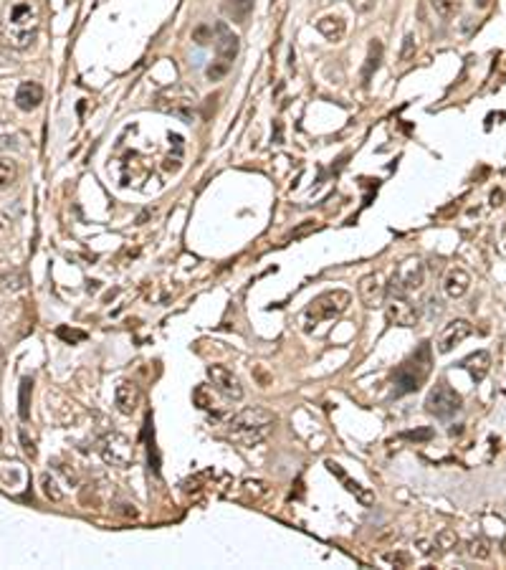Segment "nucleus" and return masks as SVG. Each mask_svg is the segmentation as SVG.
<instances>
[{"mask_svg": "<svg viewBox=\"0 0 506 570\" xmlns=\"http://www.w3.org/2000/svg\"><path fill=\"white\" fill-rule=\"evenodd\" d=\"M30 388H33V383H30V378H23L21 380V408H18V413H21V418L23 421H28V416H30V411H28V398H30Z\"/></svg>", "mask_w": 506, "mask_h": 570, "instance_id": "obj_23", "label": "nucleus"}, {"mask_svg": "<svg viewBox=\"0 0 506 570\" xmlns=\"http://www.w3.org/2000/svg\"><path fill=\"white\" fill-rule=\"evenodd\" d=\"M476 3H478V8H486V6H489V0H476Z\"/></svg>", "mask_w": 506, "mask_h": 570, "instance_id": "obj_33", "label": "nucleus"}, {"mask_svg": "<svg viewBox=\"0 0 506 570\" xmlns=\"http://www.w3.org/2000/svg\"><path fill=\"white\" fill-rule=\"evenodd\" d=\"M271 423H276V413H271L269 408H261V406L246 408L243 413L231 418V434H233V438H238V441H243L246 446H251L264 438L266 429H269Z\"/></svg>", "mask_w": 506, "mask_h": 570, "instance_id": "obj_2", "label": "nucleus"}, {"mask_svg": "<svg viewBox=\"0 0 506 570\" xmlns=\"http://www.w3.org/2000/svg\"><path fill=\"white\" fill-rule=\"evenodd\" d=\"M3 357H6V350H3V345H0V363H3Z\"/></svg>", "mask_w": 506, "mask_h": 570, "instance_id": "obj_34", "label": "nucleus"}, {"mask_svg": "<svg viewBox=\"0 0 506 570\" xmlns=\"http://www.w3.org/2000/svg\"><path fill=\"white\" fill-rule=\"evenodd\" d=\"M374 3H377V0H350V6H352L357 13H370L374 8Z\"/></svg>", "mask_w": 506, "mask_h": 570, "instance_id": "obj_28", "label": "nucleus"}, {"mask_svg": "<svg viewBox=\"0 0 506 570\" xmlns=\"http://www.w3.org/2000/svg\"><path fill=\"white\" fill-rule=\"evenodd\" d=\"M114 398H117V406L122 413H134L137 411V406H140V388L134 383H129V380H125V383L117 385V393H114Z\"/></svg>", "mask_w": 506, "mask_h": 570, "instance_id": "obj_15", "label": "nucleus"}, {"mask_svg": "<svg viewBox=\"0 0 506 570\" xmlns=\"http://www.w3.org/2000/svg\"><path fill=\"white\" fill-rule=\"evenodd\" d=\"M56 335H59L61 340H66V342H84L87 340V332H81V330H69V327H59Z\"/></svg>", "mask_w": 506, "mask_h": 570, "instance_id": "obj_24", "label": "nucleus"}, {"mask_svg": "<svg viewBox=\"0 0 506 570\" xmlns=\"http://www.w3.org/2000/svg\"><path fill=\"white\" fill-rule=\"evenodd\" d=\"M350 304H352V294L345 292V289H332V292L319 294L314 302L304 310V322H307V330L316 327L319 322H324V319L339 317V314H342Z\"/></svg>", "mask_w": 506, "mask_h": 570, "instance_id": "obj_4", "label": "nucleus"}, {"mask_svg": "<svg viewBox=\"0 0 506 570\" xmlns=\"http://www.w3.org/2000/svg\"><path fill=\"white\" fill-rule=\"evenodd\" d=\"M423 282H426V267H423V261H420V259L410 256V259L400 261V264H397V269L392 271V276H390L388 294H403V296H408L410 292H415V289L423 287Z\"/></svg>", "mask_w": 506, "mask_h": 570, "instance_id": "obj_5", "label": "nucleus"}, {"mask_svg": "<svg viewBox=\"0 0 506 570\" xmlns=\"http://www.w3.org/2000/svg\"><path fill=\"white\" fill-rule=\"evenodd\" d=\"M18 180V165L10 157H0V193L15 186Z\"/></svg>", "mask_w": 506, "mask_h": 570, "instance_id": "obj_19", "label": "nucleus"}, {"mask_svg": "<svg viewBox=\"0 0 506 570\" xmlns=\"http://www.w3.org/2000/svg\"><path fill=\"white\" fill-rule=\"evenodd\" d=\"M208 378L218 388L220 393H226L228 398L241 400L243 398V385L233 371H228L226 365H208Z\"/></svg>", "mask_w": 506, "mask_h": 570, "instance_id": "obj_8", "label": "nucleus"}, {"mask_svg": "<svg viewBox=\"0 0 506 570\" xmlns=\"http://www.w3.org/2000/svg\"><path fill=\"white\" fill-rule=\"evenodd\" d=\"M228 69H231V64H226V61H218L215 66L208 69V79H213V82H218L220 76H226V74H228Z\"/></svg>", "mask_w": 506, "mask_h": 570, "instance_id": "obj_27", "label": "nucleus"}, {"mask_svg": "<svg viewBox=\"0 0 506 570\" xmlns=\"http://www.w3.org/2000/svg\"><path fill=\"white\" fill-rule=\"evenodd\" d=\"M473 332V327H471L469 319H453V322H448L446 330L440 332V340H438V353H451V350L458 345V342H463L469 335Z\"/></svg>", "mask_w": 506, "mask_h": 570, "instance_id": "obj_10", "label": "nucleus"}, {"mask_svg": "<svg viewBox=\"0 0 506 570\" xmlns=\"http://www.w3.org/2000/svg\"><path fill=\"white\" fill-rule=\"evenodd\" d=\"M380 59H382V44H380V41H372V44H370V56H367V64H365V74H362L365 84L370 82L372 71H377V66H380Z\"/></svg>", "mask_w": 506, "mask_h": 570, "instance_id": "obj_20", "label": "nucleus"}, {"mask_svg": "<svg viewBox=\"0 0 506 570\" xmlns=\"http://www.w3.org/2000/svg\"><path fill=\"white\" fill-rule=\"evenodd\" d=\"M385 317L390 325L397 327H415L418 325V312L403 294H388L385 296Z\"/></svg>", "mask_w": 506, "mask_h": 570, "instance_id": "obj_7", "label": "nucleus"}, {"mask_svg": "<svg viewBox=\"0 0 506 570\" xmlns=\"http://www.w3.org/2000/svg\"><path fill=\"white\" fill-rule=\"evenodd\" d=\"M463 406V398L461 393H455L453 388L448 383H443V380H438V383L431 388V393H428L426 398V411L431 416H435V418H453L458 411H461Z\"/></svg>", "mask_w": 506, "mask_h": 570, "instance_id": "obj_6", "label": "nucleus"}, {"mask_svg": "<svg viewBox=\"0 0 506 570\" xmlns=\"http://www.w3.org/2000/svg\"><path fill=\"white\" fill-rule=\"evenodd\" d=\"M192 38H195L198 44H208V41H213V30L203 26V28H198L195 33H192Z\"/></svg>", "mask_w": 506, "mask_h": 570, "instance_id": "obj_29", "label": "nucleus"}, {"mask_svg": "<svg viewBox=\"0 0 506 570\" xmlns=\"http://www.w3.org/2000/svg\"><path fill=\"white\" fill-rule=\"evenodd\" d=\"M461 368L469 371V375H471L473 383H481V380L489 375V368H491V355H489L486 350H478V353H473V355H469L466 360H463Z\"/></svg>", "mask_w": 506, "mask_h": 570, "instance_id": "obj_14", "label": "nucleus"}, {"mask_svg": "<svg viewBox=\"0 0 506 570\" xmlns=\"http://www.w3.org/2000/svg\"><path fill=\"white\" fill-rule=\"evenodd\" d=\"M41 28V10L36 0H6L0 18V44L15 51H26L36 41Z\"/></svg>", "mask_w": 506, "mask_h": 570, "instance_id": "obj_1", "label": "nucleus"}, {"mask_svg": "<svg viewBox=\"0 0 506 570\" xmlns=\"http://www.w3.org/2000/svg\"><path fill=\"white\" fill-rule=\"evenodd\" d=\"M44 492H46V497H48V499H53V502H61V489L56 487V481H53L48 474L44 477Z\"/></svg>", "mask_w": 506, "mask_h": 570, "instance_id": "obj_25", "label": "nucleus"}, {"mask_svg": "<svg viewBox=\"0 0 506 570\" xmlns=\"http://www.w3.org/2000/svg\"><path fill=\"white\" fill-rule=\"evenodd\" d=\"M431 373V345L423 342L415 355L403 363L392 375V385H395V395H405V393H415L423 385V380Z\"/></svg>", "mask_w": 506, "mask_h": 570, "instance_id": "obj_3", "label": "nucleus"}, {"mask_svg": "<svg viewBox=\"0 0 506 570\" xmlns=\"http://www.w3.org/2000/svg\"><path fill=\"white\" fill-rule=\"evenodd\" d=\"M431 436H433V431L431 429L418 431V434H415V431H413V434H405V438H415V441H426V438H431Z\"/></svg>", "mask_w": 506, "mask_h": 570, "instance_id": "obj_31", "label": "nucleus"}, {"mask_svg": "<svg viewBox=\"0 0 506 570\" xmlns=\"http://www.w3.org/2000/svg\"><path fill=\"white\" fill-rule=\"evenodd\" d=\"M0 438H3V431H0Z\"/></svg>", "mask_w": 506, "mask_h": 570, "instance_id": "obj_35", "label": "nucleus"}, {"mask_svg": "<svg viewBox=\"0 0 506 570\" xmlns=\"http://www.w3.org/2000/svg\"><path fill=\"white\" fill-rule=\"evenodd\" d=\"M357 292H360L362 304L370 307V310L382 307V304H385V296H388V287H385V282H382V274H377V271L362 276Z\"/></svg>", "mask_w": 506, "mask_h": 570, "instance_id": "obj_9", "label": "nucleus"}, {"mask_svg": "<svg viewBox=\"0 0 506 570\" xmlns=\"http://www.w3.org/2000/svg\"><path fill=\"white\" fill-rule=\"evenodd\" d=\"M469 287H471V276H469V271L461 267H453L446 274V279H443V289H446V294L451 296V299L463 296L466 292H469Z\"/></svg>", "mask_w": 506, "mask_h": 570, "instance_id": "obj_13", "label": "nucleus"}, {"mask_svg": "<svg viewBox=\"0 0 506 570\" xmlns=\"http://www.w3.org/2000/svg\"><path fill=\"white\" fill-rule=\"evenodd\" d=\"M471 555L478 558V560H486V558L491 555V553H489V548H486L484 540H473V542H471Z\"/></svg>", "mask_w": 506, "mask_h": 570, "instance_id": "obj_26", "label": "nucleus"}, {"mask_svg": "<svg viewBox=\"0 0 506 570\" xmlns=\"http://www.w3.org/2000/svg\"><path fill=\"white\" fill-rule=\"evenodd\" d=\"M21 444H23V454L26 456H30V459H36V446H33V441H28V436L21 431Z\"/></svg>", "mask_w": 506, "mask_h": 570, "instance_id": "obj_30", "label": "nucleus"}, {"mask_svg": "<svg viewBox=\"0 0 506 570\" xmlns=\"http://www.w3.org/2000/svg\"><path fill=\"white\" fill-rule=\"evenodd\" d=\"M0 284H3V289H10V292H18V289L26 287V276L21 274V271H10V274H0Z\"/></svg>", "mask_w": 506, "mask_h": 570, "instance_id": "obj_22", "label": "nucleus"}, {"mask_svg": "<svg viewBox=\"0 0 506 570\" xmlns=\"http://www.w3.org/2000/svg\"><path fill=\"white\" fill-rule=\"evenodd\" d=\"M213 41H215V51H218V61L231 64V61L238 56V36L228 28L226 23H218V26H215Z\"/></svg>", "mask_w": 506, "mask_h": 570, "instance_id": "obj_11", "label": "nucleus"}, {"mask_svg": "<svg viewBox=\"0 0 506 570\" xmlns=\"http://www.w3.org/2000/svg\"><path fill=\"white\" fill-rule=\"evenodd\" d=\"M44 102V87L38 82H21L18 91H15V104L23 112H33Z\"/></svg>", "mask_w": 506, "mask_h": 570, "instance_id": "obj_12", "label": "nucleus"}, {"mask_svg": "<svg viewBox=\"0 0 506 570\" xmlns=\"http://www.w3.org/2000/svg\"><path fill=\"white\" fill-rule=\"evenodd\" d=\"M327 469H329L332 474H337L339 479H342V484L347 487V492H352V495L357 497V499H360L362 504H372V502H374V497L370 495V492H365V489H362L360 484H357V481L350 479V477H347L345 472H342V467H339V464H334V461H327Z\"/></svg>", "mask_w": 506, "mask_h": 570, "instance_id": "obj_18", "label": "nucleus"}, {"mask_svg": "<svg viewBox=\"0 0 506 570\" xmlns=\"http://www.w3.org/2000/svg\"><path fill=\"white\" fill-rule=\"evenodd\" d=\"M435 8V13L440 18H453L458 10H461V0H431Z\"/></svg>", "mask_w": 506, "mask_h": 570, "instance_id": "obj_21", "label": "nucleus"}, {"mask_svg": "<svg viewBox=\"0 0 506 570\" xmlns=\"http://www.w3.org/2000/svg\"><path fill=\"white\" fill-rule=\"evenodd\" d=\"M413 44H415V41H413V36H408V38H405V48H403V61L408 59V56H410V51H413Z\"/></svg>", "mask_w": 506, "mask_h": 570, "instance_id": "obj_32", "label": "nucleus"}, {"mask_svg": "<svg viewBox=\"0 0 506 570\" xmlns=\"http://www.w3.org/2000/svg\"><path fill=\"white\" fill-rule=\"evenodd\" d=\"M253 3L256 0H223V13L233 23H246L253 13Z\"/></svg>", "mask_w": 506, "mask_h": 570, "instance_id": "obj_16", "label": "nucleus"}, {"mask_svg": "<svg viewBox=\"0 0 506 570\" xmlns=\"http://www.w3.org/2000/svg\"><path fill=\"white\" fill-rule=\"evenodd\" d=\"M316 30H319L324 38H329V41L337 44V41H342V36H345L347 26L337 15H327V18H319V21H316Z\"/></svg>", "mask_w": 506, "mask_h": 570, "instance_id": "obj_17", "label": "nucleus"}]
</instances>
